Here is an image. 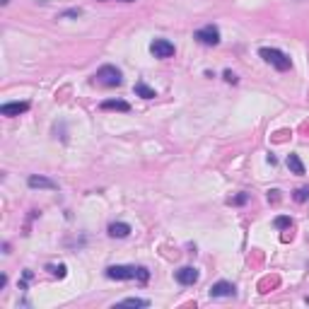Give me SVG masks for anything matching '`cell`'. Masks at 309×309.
<instances>
[{"label":"cell","instance_id":"obj_1","mask_svg":"<svg viewBox=\"0 0 309 309\" xmlns=\"http://www.w3.org/2000/svg\"><path fill=\"white\" fill-rule=\"evenodd\" d=\"M106 273V278H111V280H133V278H138L140 283H148L150 280V270L143 268V266H109V268L104 270Z\"/></svg>","mask_w":309,"mask_h":309},{"label":"cell","instance_id":"obj_2","mask_svg":"<svg viewBox=\"0 0 309 309\" xmlns=\"http://www.w3.org/2000/svg\"><path fill=\"white\" fill-rule=\"evenodd\" d=\"M95 82L102 87H119V85H123V78H121V70L116 65H102L95 72Z\"/></svg>","mask_w":309,"mask_h":309},{"label":"cell","instance_id":"obj_3","mask_svg":"<svg viewBox=\"0 0 309 309\" xmlns=\"http://www.w3.org/2000/svg\"><path fill=\"white\" fill-rule=\"evenodd\" d=\"M259 56H261L266 63H270L276 70H280V72H285V70H290L293 68V61L287 58L283 51H278V48H261L259 51Z\"/></svg>","mask_w":309,"mask_h":309},{"label":"cell","instance_id":"obj_4","mask_svg":"<svg viewBox=\"0 0 309 309\" xmlns=\"http://www.w3.org/2000/svg\"><path fill=\"white\" fill-rule=\"evenodd\" d=\"M193 39L201 41L203 46H217L220 44V29L213 27V24H206V27H201L198 32L193 34Z\"/></svg>","mask_w":309,"mask_h":309},{"label":"cell","instance_id":"obj_5","mask_svg":"<svg viewBox=\"0 0 309 309\" xmlns=\"http://www.w3.org/2000/svg\"><path fill=\"white\" fill-rule=\"evenodd\" d=\"M150 51L155 58H172V56L176 53V48L172 41H167V39H155L150 44Z\"/></svg>","mask_w":309,"mask_h":309},{"label":"cell","instance_id":"obj_6","mask_svg":"<svg viewBox=\"0 0 309 309\" xmlns=\"http://www.w3.org/2000/svg\"><path fill=\"white\" fill-rule=\"evenodd\" d=\"M174 278H176V283H181V285H196L201 273L193 268V266H184V268H179L174 273Z\"/></svg>","mask_w":309,"mask_h":309},{"label":"cell","instance_id":"obj_7","mask_svg":"<svg viewBox=\"0 0 309 309\" xmlns=\"http://www.w3.org/2000/svg\"><path fill=\"white\" fill-rule=\"evenodd\" d=\"M210 297L217 300V297H234V285L227 283V280H220V283H215L210 287Z\"/></svg>","mask_w":309,"mask_h":309},{"label":"cell","instance_id":"obj_8","mask_svg":"<svg viewBox=\"0 0 309 309\" xmlns=\"http://www.w3.org/2000/svg\"><path fill=\"white\" fill-rule=\"evenodd\" d=\"M24 111H29V102H10L0 106V114L3 116H20Z\"/></svg>","mask_w":309,"mask_h":309},{"label":"cell","instance_id":"obj_9","mask_svg":"<svg viewBox=\"0 0 309 309\" xmlns=\"http://www.w3.org/2000/svg\"><path fill=\"white\" fill-rule=\"evenodd\" d=\"M27 184H29V189H48V191H56V189H58V184H56L53 179H46V176H37V174L29 176V179H27Z\"/></svg>","mask_w":309,"mask_h":309},{"label":"cell","instance_id":"obj_10","mask_svg":"<svg viewBox=\"0 0 309 309\" xmlns=\"http://www.w3.org/2000/svg\"><path fill=\"white\" fill-rule=\"evenodd\" d=\"M109 234L114 239H123L131 234V225L128 222H111L109 225Z\"/></svg>","mask_w":309,"mask_h":309},{"label":"cell","instance_id":"obj_11","mask_svg":"<svg viewBox=\"0 0 309 309\" xmlns=\"http://www.w3.org/2000/svg\"><path fill=\"white\" fill-rule=\"evenodd\" d=\"M285 165H287V169H290L293 174H304V165H302L300 155L290 152V155H287V159H285Z\"/></svg>","mask_w":309,"mask_h":309},{"label":"cell","instance_id":"obj_12","mask_svg":"<svg viewBox=\"0 0 309 309\" xmlns=\"http://www.w3.org/2000/svg\"><path fill=\"white\" fill-rule=\"evenodd\" d=\"M102 109L109 111V109H116V111H131V104L123 102V99H106L102 102Z\"/></svg>","mask_w":309,"mask_h":309},{"label":"cell","instance_id":"obj_13","mask_svg":"<svg viewBox=\"0 0 309 309\" xmlns=\"http://www.w3.org/2000/svg\"><path fill=\"white\" fill-rule=\"evenodd\" d=\"M135 95L138 97H143V99H152V97H157L155 95V89L152 87H148V85H145V82H135Z\"/></svg>","mask_w":309,"mask_h":309},{"label":"cell","instance_id":"obj_14","mask_svg":"<svg viewBox=\"0 0 309 309\" xmlns=\"http://www.w3.org/2000/svg\"><path fill=\"white\" fill-rule=\"evenodd\" d=\"M150 302L143 300V297H126V300L119 302V307H148Z\"/></svg>","mask_w":309,"mask_h":309},{"label":"cell","instance_id":"obj_15","mask_svg":"<svg viewBox=\"0 0 309 309\" xmlns=\"http://www.w3.org/2000/svg\"><path fill=\"white\" fill-rule=\"evenodd\" d=\"M46 268H48V273H51V276L65 278V266H63V263H48Z\"/></svg>","mask_w":309,"mask_h":309},{"label":"cell","instance_id":"obj_16","mask_svg":"<svg viewBox=\"0 0 309 309\" xmlns=\"http://www.w3.org/2000/svg\"><path fill=\"white\" fill-rule=\"evenodd\" d=\"M273 225H276L278 230H290V227H293V220H290V217H285V215H280V217H276V220H273Z\"/></svg>","mask_w":309,"mask_h":309},{"label":"cell","instance_id":"obj_17","mask_svg":"<svg viewBox=\"0 0 309 309\" xmlns=\"http://www.w3.org/2000/svg\"><path fill=\"white\" fill-rule=\"evenodd\" d=\"M309 196V189H297L295 191V201H307Z\"/></svg>","mask_w":309,"mask_h":309},{"label":"cell","instance_id":"obj_18","mask_svg":"<svg viewBox=\"0 0 309 309\" xmlns=\"http://www.w3.org/2000/svg\"><path fill=\"white\" fill-rule=\"evenodd\" d=\"M225 80L234 85V82H237V75H234V72H232V70H225Z\"/></svg>","mask_w":309,"mask_h":309},{"label":"cell","instance_id":"obj_19","mask_svg":"<svg viewBox=\"0 0 309 309\" xmlns=\"http://www.w3.org/2000/svg\"><path fill=\"white\" fill-rule=\"evenodd\" d=\"M230 203H234V206H242V203H246V193H242V196H237V198H232Z\"/></svg>","mask_w":309,"mask_h":309},{"label":"cell","instance_id":"obj_20","mask_svg":"<svg viewBox=\"0 0 309 309\" xmlns=\"http://www.w3.org/2000/svg\"><path fill=\"white\" fill-rule=\"evenodd\" d=\"M80 12H82V10H68V12H63L61 17H78Z\"/></svg>","mask_w":309,"mask_h":309},{"label":"cell","instance_id":"obj_21","mask_svg":"<svg viewBox=\"0 0 309 309\" xmlns=\"http://www.w3.org/2000/svg\"><path fill=\"white\" fill-rule=\"evenodd\" d=\"M121 3H135V0H121Z\"/></svg>","mask_w":309,"mask_h":309}]
</instances>
